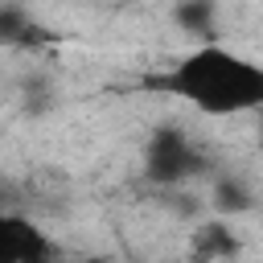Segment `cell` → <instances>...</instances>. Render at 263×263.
Masks as SVG:
<instances>
[{
    "instance_id": "cell-1",
    "label": "cell",
    "mask_w": 263,
    "mask_h": 263,
    "mask_svg": "<svg viewBox=\"0 0 263 263\" xmlns=\"http://www.w3.org/2000/svg\"><path fill=\"white\" fill-rule=\"evenodd\" d=\"M156 86L189 99L205 115H238V111L259 107L263 70L222 45H205V49L189 53L185 62H177L164 78H156Z\"/></svg>"
},
{
    "instance_id": "cell-2",
    "label": "cell",
    "mask_w": 263,
    "mask_h": 263,
    "mask_svg": "<svg viewBox=\"0 0 263 263\" xmlns=\"http://www.w3.org/2000/svg\"><path fill=\"white\" fill-rule=\"evenodd\" d=\"M197 168L201 164H197V152H193L189 136L173 132V127H164V132L152 136V144H148V177L156 185H181Z\"/></svg>"
},
{
    "instance_id": "cell-3",
    "label": "cell",
    "mask_w": 263,
    "mask_h": 263,
    "mask_svg": "<svg viewBox=\"0 0 263 263\" xmlns=\"http://www.w3.org/2000/svg\"><path fill=\"white\" fill-rule=\"evenodd\" d=\"M49 255L41 230L25 218H0V263H25Z\"/></svg>"
},
{
    "instance_id": "cell-4",
    "label": "cell",
    "mask_w": 263,
    "mask_h": 263,
    "mask_svg": "<svg viewBox=\"0 0 263 263\" xmlns=\"http://www.w3.org/2000/svg\"><path fill=\"white\" fill-rule=\"evenodd\" d=\"M255 205V189L242 181V177H222L214 185V210L218 214H242Z\"/></svg>"
},
{
    "instance_id": "cell-5",
    "label": "cell",
    "mask_w": 263,
    "mask_h": 263,
    "mask_svg": "<svg viewBox=\"0 0 263 263\" xmlns=\"http://www.w3.org/2000/svg\"><path fill=\"white\" fill-rule=\"evenodd\" d=\"M214 8H218V0H177L173 16L189 33H214Z\"/></svg>"
},
{
    "instance_id": "cell-6",
    "label": "cell",
    "mask_w": 263,
    "mask_h": 263,
    "mask_svg": "<svg viewBox=\"0 0 263 263\" xmlns=\"http://www.w3.org/2000/svg\"><path fill=\"white\" fill-rule=\"evenodd\" d=\"M230 251H234V238L226 234V226H201L197 255H230Z\"/></svg>"
},
{
    "instance_id": "cell-7",
    "label": "cell",
    "mask_w": 263,
    "mask_h": 263,
    "mask_svg": "<svg viewBox=\"0 0 263 263\" xmlns=\"http://www.w3.org/2000/svg\"><path fill=\"white\" fill-rule=\"evenodd\" d=\"M29 33V21L16 4H0V41H21Z\"/></svg>"
}]
</instances>
